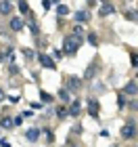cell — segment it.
<instances>
[{
	"label": "cell",
	"mask_w": 138,
	"mask_h": 147,
	"mask_svg": "<svg viewBox=\"0 0 138 147\" xmlns=\"http://www.w3.org/2000/svg\"><path fill=\"white\" fill-rule=\"evenodd\" d=\"M80 46H82V40H80V38H75L73 34L65 36V40H63V49H65V53H67V55H75Z\"/></svg>",
	"instance_id": "obj_1"
},
{
	"label": "cell",
	"mask_w": 138,
	"mask_h": 147,
	"mask_svg": "<svg viewBox=\"0 0 138 147\" xmlns=\"http://www.w3.org/2000/svg\"><path fill=\"white\" fill-rule=\"evenodd\" d=\"M134 135H136V126H134V124H126V126L121 128V137H123V139H132Z\"/></svg>",
	"instance_id": "obj_2"
},
{
	"label": "cell",
	"mask_w": 138,
	"mask_h": 147,
	"mask_svg": "<svg viewBox=\"0 0 138 147\" xmlns=\"http://www.w3.org/2000/svg\"><path fill=\"white\" fill-rule=\"evenodd\" d=\"M113 13H115V6H113V4H109V2H103V4H101V11H98V15L107 17V15H113Z\"/></svg>",
	"instance_id": "obj_3"
},
{
	"label": "cell",
	"mask_w": 138,
	"mask_h": 147,
	"mask_svg": "<svg viewBox=\"0 0 138 147\" xmlns=\"http://www.w3.org/2000/svg\"><path fill=\"white\" fill-rule=\"evenodd\" d=\"M40 63L44 65V67H48V69H55L57 65H55V61L48 57V55H40Z\"/></svg>",
	"instance_id": "obj_4"
},
{
	"label": "cell",
	"mask_w": 138,
	"mask_h": 147,
	"mask_svg": "<svg viewBox=\"0 0 138 147\" xmlns=\"http://www.w3.org/2000/svg\"><path fill=\"white\" fill-rule=\"evenodd\" d=\"M88 113L92 118H98V103L94 101V99H90V103H88Z\"/></svg>",
	"instance_id": "obj_5"
},
{
	"label": "cell",
	"mask_w": 138,
	"mask_h": 147,
	"mask_svg": "<svg viewBox=\"0 0 138 147\" xmlns=\"http://www.w3.org/2000/svg\"><path fill=\"white\" fill-rule=\"evenodd\" d=\"M11 30L21 32V30H23V21H21L19 17H13V19H11Z\"/></svg>",
	"instance_id": "obj_6"
},
{
	"label": "cell",
	"mask_w": 138,
	"mask_h": 147,
	"mask_svg": "<svg viewBox=\"0 0 138 147\" xmlns=\"http://www.w3.org/2000/svg\"><path fill=\"white\" fill-rule=\"evenodd\" d=\"M11 11H13V4L6 2V0H2V2H0V15H9Z\"/></svg>",
	"instance_id": "obj_7"
},
{
	"label": "cell",
	"mask_w": 138,
	"mask_h": 147,
	"mask_svg": "<svg viewBox=\"0 0 138 147\" xmlns=\"http://www.w3.org/2000/svg\"><path fill=\"white\" fill-rule=\"evenodd\" d=\"M25 137H27V141H38V137H40V130L38 128H29L25 132Z\"/></svg>",
	"instance_id": "obj_8"
},
{
	"label": "cell",
	"mask_w": 138,
	"mask_h": 147,
	"mask_svg": "<svg viewBox=\"0 0 138 147\" xmlns=\"http://www.w3.org/2000/svg\"><path fill=\"white\" fill-rule=\"evenodd\" d=\"M80 109H82V107H80V101H73V103H71V107H69V111H67V113H69V116H73V118H75V116H80Z\"/></svg>",
	"instance_id": "obj_9"
},
{
	"label": "cell",
	"mask_w": 138,
	"mask_h": 147,
	"mask_svg": "<svg viewBox=\"0 0 138 147\" xmlns=\"http://www.w3.org/2000/svg\"><path fill=\"white\" fill-rule=\"evenodd\" d=\"M123 92H126V95H138V84H134V82L126 84V88H123Z\"/></svg>",
	"instance_id": "obj_10"
},
{
	"label": "cell",
	"mask_w": 138,
	"mask_h": 147,
	"mask_svg": "<svg viewBox=\"0 0 138 147\" xmlns=\"http://www.w3.org/2000/svg\"><path fill=\"white\" fill-rule=\"evenodd\" d=\"M75 19H77V21H88V19H90V13H88V11H77V13H75Z\"/></svg>",
	"instance_id": "obj_11"
},
{
	"label": "cell",
	"mask_w": 138,
	"mask_h": 147,
	"mask_svg": "<svg viewBox=\"0 0 138 147\" xmlns=\"http://www.w3.org/2000/svg\"><path fill=\"white\" fill-rule=\"evenodd\" d=\"M0 126H2V128H13L15 122H13L11 118H2V120H0Z\"/></svg>",
	"instance_id": "obj_12"
},
{
	"label": "cell",
	"mask_w": 138,
	"mask_h": 147,
	"mask_svg": "<svg viewBox=\"0 0 138 147\" xmlns=\"http://www.w3.org/2000/svg\"><path fill=\"white\" fill-rule=\"evenodd\" d=\"M94 69H96V65H88L86 74H84V80H90L92 76H94Z\"/></svg>",
	"instance_id": "obj_13"
},
{
	"label": "cell",
	"mask_w": 138,
	"mask_h": 147,
	"mask_svg": "<svg viewBox=\"0 0 138 147\" xmlns=\"http://www.w3.org/2000/svg\"><path fill=\"white\" fill-rule=\"evenodd\" d=\"M40 99H42V103H50L52 101V95H48L46 90H40Z\"/></svg>",
	"instance_id": "obj_14"
},
{
	"label": "cell",
	"mask_w": 138,
	"mask_h": 147,
	"mask_svg": "<svg viewBox=\"0 0 138 147\" xmlns=\"http://www.w3.org/2000/svg\"><path fill=\"white\" fill-rule=\"evenodd\" d=\"M57 11H59V15H67V13H69V6H67V4H59Z\"/></svg>",
	"instance_id": "obj_15"
},
{
	"label": "cell",
	"mask_w": 138,
	"mask_h": 147,
	"mask_svg": "<svg viewBox=\"0 0 138 147\" xmlns=\"http://www.w3.org/2000/svg\"><path fill=\"white\" fill-rule=\"evenodd\" d=\"M126 19H130V21H138V11H130V13H126Z\"/></svg>",
	"instance_id": "obj_16"
},
{
	"label": "cell",
	"mask_w": 138,
	"mask_h": 147,
	"mask_svg": "<svg viewBox=\"0 0 138 147\" xmlns=\"http://www.w3.org/2000/svg\"><path fill=\"white\" fill-rule=\"evenodd\" d=\"M17 6H19V11H21V13H27V11H29V4H27V2H19Z\"/></svg>",
	"instance_id": "obj_17"
},
{
	"label": "cell",
	"mask_w": 138,
	"mask_h": 147,
	"mask_svg": "<svg viewBox=\"0 0 138 147\" xmlns=\"http://www.w3.org/2000/svg\"><path fill=\"white\" fill-rule=\"evenodd\" d=\"M77 86H80V80H77V78H71V80H69V88H77Z\"/></svg>",
	"instance_id": "obj_18"
},
{
	"label": "cell",
	"mask_w": 138,
	"mask_h": 147,
	"mask_svg": "<svg viewBox=\"0 0 138 147\" xmlns=\"http://www.w3.org/2000/svg\"><path fill=\"white\" fill-rule=\"evenodd\" d=\"M59 97H61V99H63V101H65V103H67V101H69V92H67V90H65V88H63L61 92H59Z\"/></svg>",
	"instance_id": "obj_19"
},
{
	"label": "cell",
	"mask_w": 138,
	"mask_h": 147,
	"mask_svg": "<svg viewBox=\"0 0 138 147\" xmlns=\"http://www.w3.org/2000/svg\"><path fill=\"white\" fill-rule=\"evenodd\" d=\"M57 116H59V118H65V116H69V113H67V109H65V107H59V109H57Z\"/></svg>",
	"instance_id": "obj_20"
},
{
	"label": "cell",
	"mask_w": 138,
	"mask_h": 147,
	"mask_svg": "<svg viewBox=\"0 0 138 147\" xmlns=\"http://www.w3.org/2000/svg\"><path fill=\"white\" fill-rule=\"evenodd\" d=\"M88 40H90V44H94V46L98 44V40H96V36H94V34H90V36H88Z\"/></svg>",
	"instance_id": "obj_21"
},
{
	"label": "cell",
	"mask_w": 138,
	"mask_h": 147,
	"mask_svg": "<svg viewBox=\"0 0 138 147\" xmlns=\"http://www.w3.org/2000/svg\"><path fill=\"white\" fill-rule=\"evenodd\" d=\"M42 6H44V9H46V11H48V9H50V6H52V2H50V0H44V2H42Z\"/></svg>",
	"instance_id": "obj_22"
},
{
	"label": "cell",
	"mask_w": 138,
	"mask_h": 147,
	"mask_svg": "<svg viewBox=\"0 0 138 147\" xmlns=\"http://www.w3.org/2000/svg\"><path fill=\"white\" fill-rule=\"evenodd\" d=\"M46 139H48V141H55V135H52L50 130H46Z\"/></svg>",
	"instance_id": "obj_23"
},
{
	"label": "cell",
	"mask_w": 138,
	"mask_h": 147,
	"mask_svg": "<svg viewBox=\"0 0 138 147\" xmlns=\"http://www.w3.org/2000/svg\"><path fill=\"white\" fill-rule=\"evenodd\" d=\"M9 101H11V103H17V101H19V97H17V95H13V97H9Z\"/></svg>",
	"instance_id": "obj_24"
},
{
	"label": "cell",
	"mask_w": 138,
	"mask_h": 147,
	"mask_svg": "<svg viewBox=\"0 0 138 147\" xmlns=\"http://www.w3.org/2000/svg\"><path fill=\"white\" fill-rule=\"evenodd\" d=\"M132 63H134V67L138 65V55H132Z\"/></svg>",
	"instance_id": "obj_25"
},
{
	"label": "cell",
	"mask_w": 138,
	"mask_h": 147,
	"mask_svg": "<svg viewBox=\"0 0 138 147\" xmlns=\"http://www.w3.org/2000/svg\"><path fill=\"white\" fill-rule=\"evenodd\" d=\"M4 99H6V97H4V90L0 88V101H4Z\"/></svg>",
	"instance_id": "obj_26"
}]
</instances>
